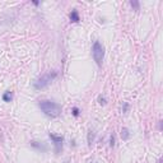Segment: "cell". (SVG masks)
<instances>
[{
  "label": "cell",
  "instance_id": "cell-1",
  "mask_svg": "<svg viewBox=\"0 0 163 163\" xmlns=\"http://www.w3.org/2000/svg\"><path fill=\"white\" fill-rule=\"evenodd\" d=\"M40 108L43 111L46 116L48 117H57L61 113V106L56 102H52V101H41L38 103Z\"/></svg>",
  "mask_w": 163,
  "mask_h": 163
},
{
  "label": "cell",
  "instance_id": "cell-2",
  "mask_svg": "<svg viewBox=\"0 0 163 163\" xmlns=\"http://www.w3.org/2000/svg\"><path fill=\"white\" fill-rule=\"evenodd\" d=\"M56 77H57V73H56V72H50V73L43 74L41 78H38V79H37L35 83H33L35 88H36V89H43V88H46V87L50 84Z\"/></svg>",
  "mask_w": 163,
  "mask_h": 163
},
{
  "label": "cell",
  "instance_id": "cell-3",
  "mask_svg": "<svg viewBox=\"0 0 163 163\" xmlns=\"http://www.w3.org/2000/svg\"><path fill=\"white\" fill-rule=\"evenodd\" d=\"M92 54H93V59L97 63L98 66H102V60L105 57V47L102 46L100 41H96L93 43V48H92Z\"/></svg>",
  "mask_w": 163,
  "mask_h": 163
},
{
  "label": "cell",
  "instance_id": "cell-4",
  "mask_svg": "<svg viewBox=\"0 0 163 163\" xmlns=\"http://www.w3.org/2000/svg\"><path fill=\"white\" fill-rule=\"evenodd\" d=\"M50 139L54 142V144H55V152H56V154H59V153H60V152L63 150V142H64V138H63V137H57V135L50 133Z\"/></svg>",
  "mask_w": 163,
  "mask_h": 163
},
{
  "label": "cell",
  "instance_id": "cell-5",
  "mask_svg": "<svg viewBox=\"0 0 163 163\" xmlns=\"http://www.w3.org/2000/svg\"><path fill=\"white\" fill-rule=\"evenodd\" d=\"M31 146H33L35 149L40 150V152H46V150H47V145H46L45 143L36 142V140H33V142H31Z\"/></svg>",
  "mask_w": 163,
  "mask_h": 163
},
{
  "label": "cell",
  "instance_id": "cell-6",
  "mask_svg": "<svg viewBox=\"0 0 163 163\" xmlns=\"http://www.w3.org/2000/svg\"><path fill=\"white\" fill-rule=\"evenodd\" d=\"M69 18H70V20L73 22V23H78V22L80 20V18H79V13H78V10H72V13H70V15H69Z\"/></svg>",
  "mask_w": 163,
  "mask_h": 163
},
{
  "label": "cell",
  "instance_id": "cell-7",
  "mask_svg": "<svg viewBox=\"0 0 163 163\" xmlns=\"http://www.w3.org/2000/svg\"><path fill=\"white\" fill-rule=\"evenodd\" d=\"M121 138L124 140H128L130 138V133H129V129L128 128H122L121 129Z\"/></svg>",
  "mask_w": 163,
  "mask_h": 163
},
{
  "label": "cell",
  "instance_id": "cell-8",
  "mask_svg": "<svg viewBox=\"0 0 163 163\" xmlns=\"http://www.w3.org/2000/svg\"><path fill=\"white\" fill-rule=\"evenodd\" d=\"M94 137H96L94 131H92V130H89V131H88V145H89V146L92 145V143H93Z\"/></svg>",
  "mask_w": 163,
  "mask_h": 163
},
{
  "label": "cell",
  "instance_id": "cell-9",
  "mask_svg": "<svg viewBox=\"0 0 163 163\" xmlns=\"http://www.w3.org/2000/svg\"><path fill=\"white\" fill-rule=\"evenodd\" d=\"M3 100L5 102H10V100H12V93H10V92H5L3 94Z\"/></svg>",
  "mask_w": 163,
  "mask_h": 163
},
{
  "label": "cell",
  "instance_id": "cell-10",
  "mask_svg": "<svg viewBox=\"0 0 163 163\" xmlns=\"http://www.w3.org/2000/svg\"><path fill=\"white\" fill-rule=\"evenodd\" d=\"M130 5H131L135 10H139V3L138 2H130Z\"/></svg>",
  "mask_w": 163,
  "mask_h": 163
},
{
  "label": "cell",
  "instance_id": "cell-11",
  "mask_svg": "<svg viewBox=\"0 0 163 163\" xmlns=\"http://www.w3.org/2000/svg\"><path fill=\"white\" fill-rule=\"evenodd\" d=\"M98 102L100 105H106V98L103 96H98Z\"/></svg>",
  "mask_w": 163,
  "mask_h": 163
},
{
  "label": "cell",
  "instance_id": "cell-12",
  "mask_svg": "<svg viewBox=\"0 0 163 163\" xmlns=\"http://www.w3.org/2000/svg\"><path fill=\"white\" fill-rule=\"evenodd\" d=\"M110 145L112 146V148H113V146H115V135H111V138H110Z\"/></svg>",
  "mask_w": 163,
  "mask_h": 163
},
{
  "label": "cell",
  "instance_id": "cell-13",
  "mask_svg": "<svg viewBox=\"0 0 163 163\" xmlns=\"http://www.w3.org/2000/svg\"><path fill=\"white\" fill-rule=\"evenodd\" d=\"M73 115H74L75 117L79 116V108H78V107H74V108H73Z\"/></svg>",
  "mask_w": 163,
  "mask_h": 163
},
{
  "label": "cell",
  "instance_id": "cell-14",
  "mask_svg": "<svg viewBox=\"0 0 163 163\" xmlns=\"http://www.w3.org/2000/svg\"><path fill=\"white\" fill-rule=\"evenodd\" d=\"M128 110H129V105L126 102H124V106H122V112H128Z\"/></svg>",
  "mask_w": 163,
  "mask_h": 163
},
{
  "label": "cell",
  "instance_id": "cell-15",
  "mask_svg": "<svg viewBox=\"0 0 163 163\" xmlns=\"http://www.w3.org/2000/svg\"><path fill=\"white\" fill-rule=\"evenodd\" d=\"M64 163H70V159H66V161H65Z\"/></svg>",
  "mask_w": 163,
  "mask_h": 163
},
{
  "label": "cell",
  "instance_id": "cell-16",
  "mask_svg": "<svg viewBox=\"0 0 163 163\" xmlns=\"http://www.w3.org/2000/svg\"><path fill=\"white\" fill-rule=\"evenodd\" d=\"M91 163H93V162H91Z\"/></svg>",
  "mask_w": 163,
  "mask_h": 163
}]
</instances>
